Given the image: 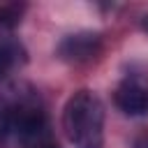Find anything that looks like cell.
I'll use <instances>...</instances> for the list:
<instances>
[{
    "instance_id": "obj_2",
    "label": "cell",
    "mask_w": 148,
    "mask_h": 148,
    "mask_svg": "<svg viewBox=\"0 0 148 148\" xmlns=\"http://www.w3.org/2000/svg\"><path fill=\"white\" fill-rule=\"evenodd\" d=\"M102 49V37L97 32L83 30V32H74L67 35L60 44H58V56L67 62H86L90 58H95Z\"/></svg>"
},
{
    "instance_id": "obj_8",
    "label": "cell",
    "mask_w": 148,
    "mask_h": 148,
    "mask_svg": "<svg viewBox=\"0 0 148 148\" xmlns=\"http://www.w3.org/2000/svg\"><path fill=\"white\" fill-rule=\"evenodd\" d=\"M42 148H53V146H42Z\"/></svg>"
},
{
    "instance_id": "obj_6",
    "label": "cell",
    "mask_w": 148,
    "mask_h": 148,
    "mask_svg": "<svg viewBox=\"0 0 148 148\" xmlns=\"http://www.w3.org/2000/svg\"><path fill=\"white\" fill-rule=\"evenodd\" d=\"M134 148H148V134H141V136L134 141Z\"/></svg>"
},
{
    "instance_id": "obj_1",
    "label": "cell",
    "mask_w": 148,
    "mask_h": 148,
    "mask_svg": "<svg viewBox=\"0 0 148 148\" xmlns=\"http://www.w3.org/2000/svg\"><path fill=\"white\" fill-rule=\"evenodd\" d=\"M62 130L74 148L104 146V106L90 90H76L62 109Z\"/></svg>"
},
{
    "instance_id": "obj_4",
    "label": "cell",
    "mask_w": 148,
    "mask_h": 148,
    "mask_svg": "<svg viewBox=\"0 0 148 148\" xmlns=\"http://www.w3.org/2000/svg\"><path fill=\"white\" fill-rule=\"evenodd\" d=\"M18 53H21V46L12 39H0V79L18 62Z\"/></svg>"
},
{
    "instance_id": "obj_7",
    "label": "cell",
    "mask_w": 148,
    "mask_h": 148,
    "mask_svg": "<svg viewBox=\"0 0 148 148\" xmlns=\"http://www.w3.org/2000/svg\"><path fill=\"white\" fill-rule=\"evenodd\" d=\"M141 25H143V30L148 32V16H143V21H141Z\"/></svg>"
},
{
    "instance_id": "obj_5",
    "label": "cell",
    "mask_w": 148,
    "mask_h": 148,
    "mask_svg": "<svg viewBox=\"0 0 148 148\" xmlns=\"http://www.w3.org/2000/svg\"><path fill=\"white\" fill-rule=\"evenodd\" d=\"M23 5L18 2H7V5H0V28H14L18 25L21 16H23Z\"/></svg>"
},
{
    "instance_id": "obj_3",
    "label": "cell",
    "mask_w": 148,
    "mask_h": 148,
    "mask_svg": "<svg viewBox=\"0 0 148 148\" xmlns=\"http://www.w3.org/2000/svg\"><path fill=\"white\" fill-rule=\"evenodd\" d=\"M116 104L127 116H146L148 113V88L136 79H125L116 88Z\"/></svg>"
}]
</instances>
